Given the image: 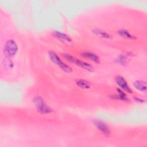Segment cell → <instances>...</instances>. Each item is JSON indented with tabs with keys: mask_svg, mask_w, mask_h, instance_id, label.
<instances>
[{
	"mask_svg": "<svg viewBox=\"0 0 147 147\" xmlns=\"http://www.w3.org/2000/svg\"><path fill=\"white\" fill-rule=\"evenodd\" d=\"M63 56L64 58H65L68 61H69L72 63H74V64H76V65H78V66L80 67L81 68H82L88 71L92 72L94 71L93 66L92 65H91L90 63H87L84 61L81 60L80 59H78L74 57L71 55H69L68 53H63Z\"/></svg>",
	"mask_w": 147,
	"mask_h": 147,
	"instance_id": "obj_1",
	"label": "cell"
},
{
	"mask_svg": "<svg viewBox=\"0 0 147 147\" xmlns=\"http://www.w3.org/2000/svg\"><path fill=\"white\" fill-rule=\"evenodd\" d=\"M48 56L51 60L59 68H60L63 71L68 73H70L72 71V68L67 64H65L64 62H63L55 52L49 51L48 52Z\"/></svg>",
	"mask_w": 147,
	"mask_h": 147,
	"instance_id": "obj_2",
	"label": "cell"
},
{
	"mask_svg": "<svg viewBox=\"0 0 147 147\" xmlns=\"http://www.w3.org/2000/svg\"><path fill=\"white\" fill-rule=\"evenodd\" d=\"M33 102L37 111L40 114H48L52 112V109L45 103L42 97L40 96H35L33 98Z\"/></svg>",
	"mask_w": 147,
	"mask_h": 147,
	"instance_id": "obj_3",
	"label": "cell"
},
{
	"mask_svg": "<svg viewBox=\"0 0 147 147\" xmlns=\"http://www.w3.org/2000/svg\"><path fill=\"white\" fill-rule=\"evenodd\" d=\"M18 50V47L14 40L10 39L8 40L3 48V53L6 57H12L17 53Z\"/></svg>",
	"mask_w": 147,
	"mask_h": 147,
	"instance_id": "obj_4",
	"label": "cell"
},
{
	"mask_svg": "<svg viewBox=\"0 0 147 147\" xmlns=\"http://www.w3.org/2000/svg\"><path fill=\"white\" fill-rule=\"evenodd\" d=\"M93 123L95 126L105 136H109L111 133V131L109 129L107 125L102 120L96 119L93 121Z\"/></svg>",
	"mask_w": 147,
	"mask_h": 147,
	"instance_id": "obj_5",
	"label": "cell"
},
{
	"mask_svg": "<svg viewBox=\"0 0 147 147\" xmlns=\"http://www.w3.org/2000/svg\"><path fill=\"white\" fill-rule=\"evenodd\" d=\"M115 80L118 84V86L119 87V88L128 92V93H131L132 91L129 85L127 84V82L125 79L123 77L120 75H118L115 77Z\"/></svg>",
	"mask_w": 147,
	"mask_h": 147,
	"instance_id": "obj_6",
	"label": "cell"
},
{
	"mask_svg": "<svg viewBox=\"0 0 147 147\" xmlns=\"http://www.w3.org/2000/svg\"><path fill=\"white\" fill-rule=\"evenodd\" d=\"M81 56L87 59L90 60L92 61H94V63H100V59L99 57V56H98V55L91 52H89V51H85V52H83L81 53Z\"/></svg>",
	"mask_w": 147,
	"mask_h": 147,
	"instance_id": "obj_7",
	"label": "cell"
},
{
	"mask_svg": "<svg viewBox=\"0 0 147 147\" xmlns=\"http://www.w3.org/2000/svg\"><path fill=\"white\" fill-rule=\"evenodd\" d=\"M117 92H118L117 94L112 95L110 97L113 99L120 100L121 101L126 102H130V99L127 97L126 94L122 90H121L120 88H118Z\"/></svg>",
	"mask_w": 147,
	"mask_h": 147,
	"instance_id": "obj_8",
	"label": "cell"
},
{
	"mask_svg": "<svg viewBox=\"0 0 147 147\" xmlns=\"http://www.w3.org/2000/svg\"><path fill=\"white\" fill-rule=\"evenodd\" d=\"M52 34L55 37H56V38H57L58 39H59L60 40L65 41L67 42H71L72 41V40L69 36H68L66 34L63 33L61 32L55 30L52 32Z\"/></svg>",
	"mask_w": 147,
	"mask_h": 147,
	"instance_id": "obj_9",
	"label": "cell"
},
{
	"mask_svg": "<svg viewBox=\"0 0 147 147\" xmlns=\"http://www.w3.org/2000/svg\"><path fill=\"white\" fill-rule=\"evenodd\" d=\"M134 87L142 92H146V83L145 82L142 80H136L133 84Z\"/></svg>",
	"mask_w": 147,
	"mask_h": 147,
	"instance_id": "obj_10",
	"label": "cell"
},
{
	"mask_svg": "<svg viewBox=\"0 0 147 147\" xmlns=\"http://www.w3.org/2000/svg\"><path fill=\"white\" fill-rule=\"evenodd\" d=\"M119 35L123 38L129 39V40H134L136 38V37L132 35L128 30L126 29H121L118 32Z\"/></svg>",
	"mask_w": 147,
	"mask_h": 147,
	"instance_id": "obj_11",
	"label": "cell"
},
{
	"mask_svg": "<svg viewBox=\"0 0 147 147\" xmlns=\"http://www.w3.org/2000/svg\"><path fill=\"white\" fill-rule=\"evenodd\" d=\"M76 85L83 89H88L90 88V83L88 81L84 79H78L76 81Z\"/></svg>",
	"mask_w": 147,
	"mask_h": 147,
	"instance_id": "obj_12",
	"label": "cell"
},
{
	"mask_svg": "<svg viewBox=\"0 0 147 147\" xmlns=\"http://www.w3.org/2000/svg\"><path fill=\"white\" fill-rule=\"evenodd\" d=\"M93 33L96 35H98L103 38H106V39H110L111 38V36L110 34H109L107 32L104 31V30H100V29H94L93 30H92Z\"/></svg>",
	"mask_w": 147,
	"mask_h": 147,
	"instance_id": "obj_13",
	"label": "cell"
},
{
	"mask_svg": "<svg viewBox=\"0 0 147 147\" xmlns=\"http://www.w3.org/2000/svg\"><path fill=\"white\" fill-rule=\"evenodd\" d=\"M116 61L121 65H125L127 62V58L125 55H120L116 59Z\"/></svg>",
	"mask_w": 147,
	"mask_h": 147,
	"instance_id": "obj_14",
	"label": "cell"
},
{
	"mask_svg": "<svg viewBox=\"0 0 147 147\" xmlns=\"http://www.w3.org/2000/svg\"><path fill=\"white\" fill-rule=\"evenodd\" d=\"M4 65L6 67L11 68L13 67V63L11 61H10V59L9 57H6V59H4Z\"/></svg>",
	"mask_w": 147,
	"mask_h": 147,
	"instance_id": "obj_15",
	"label": "cell"
},
{
	"mask_svg": "<svg viewBox=\"0 0 147 147\" xmlns=\"http://www.w3.org/2000/svg\"><path fill=\"white\" fill-rule=\"evenodd\" d=\"M134 100H135V101H136L137 102H140V103H144L145 102V100H143L142 99H141V98H139L137 97L134 98Z\"/></svg>",
	"mask_w": 147,
	"mask_h": 147,
	"instance_id": "obj_16",
	"label": "cell"
}]
</instances>
